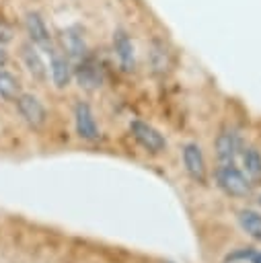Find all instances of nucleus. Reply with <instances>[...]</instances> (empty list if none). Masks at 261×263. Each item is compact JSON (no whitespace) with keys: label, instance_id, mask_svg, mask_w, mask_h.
Wrapping results in <instances>:
<instances>
[{"label":"nucleus","instance_id":"4","mask_svg":"<svg viewBox=\"0 0 261 263\" xmlns=\"http://www.w3.org/2000/svg\"><path fill=\"white\" fill-rule=\"evenodd\" d=\"M74 78H76V82H78L80 88H84V90H97L105 82V72H103L101 62L88 51L82 60L74 62Z\"/></svg>","mask_w":261,"mask_h":263},{"label":"nucleus","instance_id":"13","mask_svg":"<svg viewBox=\"0 0 261 263\" xmlns=\"http://www.w3.org/2000/svg\"><path fill=\"white\" fill-rule=\"evenodd\" d=\"M21 60H23L27 72H29L35 80L43 82V80L47 78V64H45V60H43V55H41V49H37L33 43L27 41V43L21 45Z\"/></svg>","mask_w":261,"mask_h":263},{"label":"nucleus","instance_id":"7","mask_svg":"<svg viewBox=\"0 0 261 263\" xmlns=\"http://www.w3.org/2000/svg\"><path fill=\"white\" fill-rule=\"evenodd\" d=\"M14 105H16L18 115L31 127H41L47 121V109H45L43 101L37 95H33V92H21L14 99Z\"/></svg>","mask_w":261,"mask_h":263},{"label":"nucleus","instance_id":"5","mask_svg":"<svg viewBox=\"0 0 261 263\" xmlns=\"http://www.w3.org/2000/svg\"><path fill=\"white\" fill-rule=\"evenodd\" d=\"M129 134L150 154H160L166 150V138L152 123H148L144 119H132L129 121Z\"/></svg>","mask_w":261,"mask_h":263},{"label":"nucleus","instance_id":"6","mask_svg":"<svg viewBox=\"0 0 261 263\" xmlns=\"http://www.w3.org/2000/svg\"><path fill=\"white\" fill-rule=\"evenodd\" d=\"M74 129H76V136L84 142H97L101 136L95 111L86 101H78L74 105Z\"/></svg>","mask_w":261,"mask_h":263},{"label":"nucleus","instance_id":"20","mask_svg":"<svg viewBox=\"0 0 261 263\" xmlns=\"http://www.w3.org/2000/svg\"><path fill=\"white\" fill-rule=\"evenodd\" d=\"M251 263H261V251H255V255H253Z\"/></svg>","mask_w":261,"mask_h":263},{"label":"nucleus","instance_id":"16","mask_svg":"<svg viewBox=\"0 0 261 263\" xmlns=\"http://www.w3.org/2000/svg\"><path fill=\"white\" fill-rule=\"evenodd\" d=\"M21 95V86L16 76H12L8 70L0 68V99L2 101H14Z\"/></svg>","mask_w":261,"mask_h":263},{"label":"nucleus","instance_id":"14","mask_svg":"<svg viewBox=\"0 0 261 263\" xmlns=\"http://www.w3.org/2000/svg\"><path fill=\"white\" fill-rule=\"evenodd\" d=\"M240 158H243L245 175L249 179H253V181L261 179V152L255 146H243Z\"/></svg>","mask_w":261,"mask_h":263},{"label":"nucleus","instance_id":"21","mask_svg":"<svg viewBox=\"0 0 261 263\" xmlns=\"http://www.w3.org/2000/svg\"><path fill=\"white\" fill-rule=\"evenodd\" d=\"M236 263H247V261H236Z\"/></svg>","mask_w":261,"mask_h":263},{"label":"nucleus","instance_id":"11","mask_svg":"<svg viewBox=\"0 0 261 263\" xmlns=\"http://www.w3.org/2000/svg\"><path fill=\"white\" fill-rule=\"evenodd\" d=\"M214 150H216V158L220 164H228L234 162L236 156L243 152V140L240 134L232 127H224L214 142Z\"/></svg>","mask_w":261,"mask_h":263},{"label":"nucleus","instance_id":"19","mask_svg":"<svg viewBox=\"0 0 261 263\" xmlns=\"http://www.w3.org/2000/svg\"><path fill=\"white\" fill-rule=\"evenodd\" d=\"M8 62V53L4 49V45H0V68H4V64Z\"/></svg>","mask_w":261,"mask_h":263},{"label":"nucleus","instance_id":"9","mask_svg":"<svg viewBox=\"0 0 261 263\" xmlns=\"http://www.w3.org/2000/svg\"><path fill=\"white\" fill-rule=\"evenodd\" d=\"M181 160L185 173L195 181V183H206L208 179V168H206V158L203 150L197 142H187L181 148Z\"/></svg>","mask_w":261,"mask_h":263},{"label":"nucleus","instance_id":"18","mask_svg":"<svg viewBox=\"0 0 261 263\" xmlns=\"http://www.w3.org/2000/svg\"><path fill=\"white\" fill-rule=\"evenodd\" d=\"M12 37H14L12 27H10L6 21H0V45L10 43V41H12Z\"/></svg>","mask_w":261,"mask_h":263},{"label":"nucleus","instance_id":"17","mask_svg":"<svg viewBox=\"0 0 261 263\" xmlns=\"http://www.w3.org/2000/svg\"><path fill=\"white\" fill-rule=\"evenodd\" d=\"M253 255H255V249H253V247H240V249L228 253V255L224 257V263H236V261H249V263H251Z\"/></svg>","mask_w":261,"mask_h":263},{"label":"nucleus","instance_id":"3","mask_svg":"<svg viewBox=\"0 0 261 263\" xmlns=\"http://www.w3.org/2000/svg\"><path fill=\"white\" fill-rule=\"evenodd\" d=\"M111 49H113V55L117 60V66L132 74L136 72L138 68V62H136V45H134V39L129 35V31L125 27H115L113 33H111Z\"/></svg>","mask_w":261,"mask_h":263},{"label":"nucleus","instance_id":"8","mask_svg":"<svg viewBox=\"0 0 261 263\" xmlns=\"http://www.w3.org/2000/svg\"><path fill=\"white\" fill-rule=\"evenodd\" d=\"M60 49L74 62L82 60L90 49H88V43H86V37H84V29L80 25H70L62 31L60 35Z\"/></svg>","mask_w":261,"mask_h":263},{"label":"nucleus","instance_id":"1","mask_svg":"<svg viewBox=\"0 0 261 263\" xmlns=\"http://www.w3.org/2000/svg\"><path fill=\"white\" fill-rule=\"evenodd\" d=\"M216 183L218 187L230 195V197H249L253 193V183L251 179L245 175V171H240L234 162L228 164H220L216 168Z\"/></svg>","mask_w":261,"mask_h":263},{"label":"nucleus","instance_id":"15","mask_svg":"<svg viewBox=\"0 0 261 263\" xmlns=\"http://www.w3.org/2000/svg\"><path fill=\"white\" fill-rule=\"evenodd\" d=\"M238 224L240 228L255 240L261 242V214L255 212V210H240L238 212Z\"/></svg>","mask_w":261,"mask_h":263},{"label":"nucleus","instance_id":"10","mask_svg":"<svg viewBox=\"0 0 261 263\" xmlns=\"http://www.w3.org/2000/svg\"><path fill=\"white\" fill-rule=\"evenodd\" d=\"M148 66L154 76H164L173 68V51L171 45L162 37H152L148 43Z\"/></svg>","mask_w":261,"mask_h":263},{"label":"nucleus","instance_id":"2","mask_svg":"<svg viewBox=\"0 0 261 263\" xmlns=\"http://www.w3.org/2000/svg\"><path fill=\"white\" fill-rule=\"evenodd\" d=\"M25 33H27L29 43H33L45 55H49L53 49H58L55 39H53V33H51V29H49V25H47V21L43 18L41 12L29 10L25 14Z\"/></svg>","mask_w":261,"mask_h":263},{"label":"nucleus","instance_id":"12","mask_svg":"<svg viewBox=\"0 0 261 263\" xmlns=\"http://www.w3.org/2000/svg\"><path fill=\"white\" fill-rule=\"evenodd\" d=\"M49 66H47V74L53 82L55 88H66L70 84V80L74 78V64L72 60L58 47L53 49L49 55Z\"/></svg>","mask_w":261,"mask_h":263}]
</instances>
